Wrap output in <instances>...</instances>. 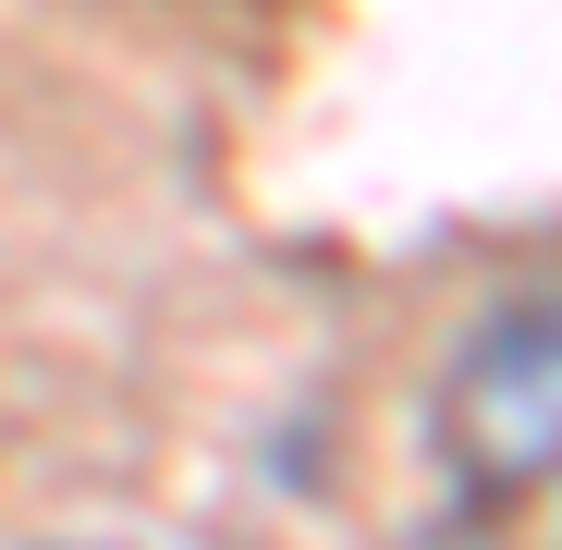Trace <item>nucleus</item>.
Masks as SVG:
<instances>
[{
  "instance_id": "1",
  "label": "nucleus",
  "mask_w": 562,
  "mask_h": 550,
  "mask_svg": "<svg viewBox=\"0 0 562 550\" xmlns=\"http://www.w3.org/2000/svg\"><path fill=\"white\" fill-rule=\"evenodd\" d=\"M440 452L490 502L562 478V294H526L464 330L452 380H440Z\"/></svg>"
},
{
  "instance_id": "2",
  "label": "nucleus",
  "mask_w": 562,
  "mask_h": 550,
  "mask_svg": "<svg viewBox=\"0 0 562 550\" xmlns=\"http://www.w3.org/2000/svg\"><path fill=\"white\" fill-rule=\"evenodd\" d=\"M428 550H477V538H428Z\"/></svg>"
}]
</instances>
